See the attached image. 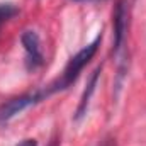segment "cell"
Returning a JSON list of instances; mask_svg holds the SVG:
<instances>
[{"label":"cell","instance_id":"1","mask_svg":"<svg viewBox=\"0 0 146 146\" xmlns=\"http://www.w3.org/2000/svg\"><path fill=\"white\" fill-rule=\"evenodd\" d=\"M100 41H102V34H99L90 44H87L83 49H80L72 60L68 61V65L65 66V70L60 75V78H56L44 92H39L41 99H44V97H48V95H51V94H54V92L65 90V88H68L70 85H73L75 80L78 78L80 72L87 66V63H88V61L94 58V54L97 53V48H99Z\"/></svg>","mask_w":146,"mask_h":146},{"label":"cell","instance_id":"2","mask_svg":"<svg viewBox=\"0 0 146 146\" xmlns=\"http://www.w3.org/2000/svg\"><path fill=\"white\" fill-rule=\"evenodd\" d=\"M134 9V0H117L114 9V53L119 54L126 44L127 31L131 26V15Z\"/></svg>","mask_w":146,"mask_h":146},{"label":"cell","instance_id":"3","mask_svg":"<svg viewBox=\"0 0 146 146\" xmlns=\"http://www.w3.org/2000/svg\"><path fill=\"white\" fill-rule=\"evenodd\" d=\"M41 99L39 94H31V95H21V97H14L7 102H3L0 106V122H7L12 117H15L17 114H21L22 110H26L27 107H31L33 104H36Z\"/></svg>","mask_w":146,"mask_h":146},{"label":"cell","instance_id":"4","mask_svg":"<svg viewBox=\"0 0 146 146\" xmlns=\"http://www.w3.org/2000/svg\"><path fill=\"white\" fill-rule=\"evenodd\" d=\"M21 42L26 49L27 54V68L29 70H36L42 65V53H41V42L39 36L34 31H24L21 36Z\"/></svg>","mask_w":146,"mask_h":146},{"label":"cell","instance_id":"5","mask_svg":"<svg viewBox=\"0 0 146 146\" xmlns=\"http://www.w3.org/2000/svg\"><path fill=\"white\" fill-rule=\"evenodd\" d=\"M100 72H102V66H99L95 72L92 73V76H90V80H88V85H87V88H85V92H83V95H82V100H80V104H78V109L75 112V121H80V119L87 114L90 99H92V94L95 92V85H97V80H99V76H100Z\"/></svg>","mask_w":146,"mask_h":146},{"label":"cell","instance_id":"6","mask_svg":"<svg viewBox=\"0 0 146 146\" xmlns=\"http://www.w3.org/2000/svg\"><path fill=\"white\" fill-rule=\"evenodd\" d=\"M17 12H19L17 7H14L12 3H0V26L9 19H12Z\"/></svg>","mask_w":146,"mask_h":146},{"label":"cell","instance_id":"7","mask_svg":"<svg viewBox=\"0 0 146 146\" xmlns=\"http://www.w3.org/2000/svg\"><path fill=\"white\" fill-rule=\"evenodd\" d=\"M15 146H37V143H36V139H22L19 145H15Z\"/></svg>","mask_w":146,"mask_h":146},{"label":"cell","instance_id":"8","mask_svg":"<svg viewBox=\"0 0 146 146\" xmlns=\"http://www.w3.org/2000/svg\"><path fill=\"white\" fill-rule=\"evenodd\" d=\"M100 146H117V143H115L114 138H106V139L100 143Z\"/></svg>","mask_w":146,"mask_h":146},{"label":"cell","instance_id":"9","mask_svg":"<svg viewBox=\"0 0 146 146\" xmlns=\"http://www.w3.org/2000/svg\"><path fill=\"white\" fill-rule=\"evenodd\" d=\"M49 146H60V145H58V141H51V143H49Z\"/></svg>","mask_w":146,"mask_h":146}]
</instances>
